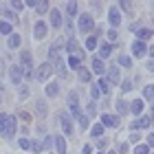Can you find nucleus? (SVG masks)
<instances>
[{
    "label": "nucleus",
    "mask_w": 154,
    "mask_h": 154,
    "mask_svg": "<svg viewBox=\"0 0 154 154\" xmlns=\"http://www.w3.org/2000/svg\"><path fill=\"white\" fill-rule=\"evenodd\" d=\"M53 141H55V148H57L60 154H66V141H64V137H55Z\"/></svg>",
    "instance_id": "aec40b11"
},
{
    "label": "nucleus",
    "mask_w": 154,
    "mask_h": 154,
    "mask_svg": "<svg viewBox=\"0 0 154 154\" xmlns=\"http://www.w3.org/2000/svg\"><path fill=\"white\" fill-rule=\"evenodd\" d=\"M152 148H148V145H137L134 148V154H150Z\"/></svg>",
    "instance_id": "f704fd0d"
},
{
    "label": "nucleus",
    "mask_w": 154,
    "mask_h": 154,
    "mask_svg": "<svg viewBox=\"0 0 154 154\" xmlns=\"http://www.w3.org/2000/svg\"><path fill=\"white\" fill-rule=\"evenodd\" d=\"M150 123H152V117H150V115H145L143 119H137V121H132V123H130V130H141V128H150Z\"/></svg>",
    "instance_id": "39448f33"
},
{
    "label": "nucleus",
    "mask_w": 154,
    "mask_h": 154,
    "mask_svg": "<svg viewBox=\"0 0 154 154\" xmlns=\"http://www.w3.org/2000/svg\"><path fill=\"white\" fill-rule=\"evenodd\" d=\"M108 77H110V82H115V84H119L121 82V75H119V66H112L108 71Z\"/></svg>",
    "instance_id": "4be33fe9"
},
{
    "label": "nucleus",
    "mask_w": 154,
    "mask_h": 154,
    "mask_svg": "<svg viewBox=\"0 0 154 154\" xmlns=\"http://www.w3.org/2000/svg\"><path fill=\"white\" fill-rule=\"evenodd\" d=\"M90 62H93V71H95L97 75H101V77H103V71H106V68H103V62H101L99 57H93Z\"/></svg>",
    "instance_id": "dca6fc26"
},
{
    "label": "nucleus",
    "mask_w": 154,
    "mask_h": 154,
    "mask_svg": "<svg viewBox=\"0 0 154 154\" xmlns=\"http://www.w3.org/2000/svg\"><path fill=\"white\" fill-rule=\"evenodd\" d=\"M9 77H11L13 84H20V82H22V68H20V66H11L9 68Z\"/></svg>",
    "instance_id": "6e6552de"
},
{
    "label": "nucleus",
    "mask_w": 154,
    "mask_h": 154,
    "mask_svg": "<svg viewBox=\"0 0 154 154\" xmlns=\"http://www.w3.org/2000/svg\"><path fill=\"white\" fill-rule=\"evenodd\" d=\"M60 121H62V128H64L66 134H73V123H71V119H68L66 115H62V117H60Z\"/></svg>",
    "instance_id": "f3484780"
},
{
    "label": "nucleus",
    "mask_w": 154,
    "mask_h": 154,
    "mask_svg": "<svg viewBox=\"0 0 154 154\" xmlns=\"http://www.w3.org/2000/svg\"><path fill=\"white\" fill-rule=\"evenodd\" d=\"M97 88H99V93L108 95V93H110V82L106 79V77H101V79H99V86H97Z\"/></svg>",
    "instance_id": "b1692460"
},
{
    "label": "nucleus",
    "mask_w": 154,
    "mask_h": 154,
    "mask_svg": "<svg viewBox=\"0 0 154 154\" xmlns=\"http://www.w3.org/2000/svg\"><path fill=\"white\" fill-rule=\"evenodd\" d=\"M101 125L117 128V125H119V117H115V115H101Z\"/></svg>",
    "instance_id": "0eeeda50"
},
{
    "label": "nucleus",
    "mask_w": 154,
    "mask_h": 154,
    "mask_svg": "<svg viewBox=\"0 0 154 154\" xmlns=\"http://www.w3.org/2000/svg\"><path fill=\"white\" fill-rule=\"evenodd\" d=\"M11 7H13L16 11H22V7H24V5H22V2H11Z\"/></svg>",
    "instance_id": "c03bdc74"
},
{
    "label": "nucleus",
    "mask_w": 154,
    "mask_h": 154,
    "mask_svg": "<svg viewBox=\"0 0 154 154\" xmlns=\"http://www.w3.org/2000/svg\"><path fill=\"white\" fill-rule=\"evenodd\" d=\"M79 123H82V128H88V123H90L88 115H82V117H79Z\"/></svg>",
    "instance_id": "ea45409f"
},
{
    "label": "nucleus",
    "mask_w": 154,
    "mask_h": 154,
    "mask_svg": "<svg viewBox=\"0 0 154 154\" xmlns=\"http://www.w3.org/2000/svg\"><path fill=\"white\" fill-rule=\"evenodd\" d=\"M77 75H79V82H84V84H88L90 79H93L90 71H88V68H84V66H79V68H77Z\"/></svg>",
    "instance_id": "4468645a"
},
{
    "label": "nucleus",
    "mask_w": 154,
    "mask_h": 154,
    "mask_svg": "<svg viewBox=\"0 0 154 154\" xmlns=\"http://www.w3.org/2000/svg\"><path fill=\"white\" fill-rule=\"evenodd\" d=\"M44 35H46V22L38 20V22L33 24V38H35V40H42Z\"/></svg>",
    "instance_id": "423d86ee"
},
{
    "label": "nucleus",
    "mask_w": 154,
    "mask_h": 154,
    "mask_svg": "<svg viewBox=\"0 0 154 154\" xmlns=\"http://www.w3.org/2000/svg\"><path fill=\"white\" fill-rule=\"evenodd\" d=\"M0 132L5 137H11L16 132V117L11 115H0Z\"/></svg>",
    "instance_id": "f257e3e1"
},
{
    "label": "nucleus",
    "mask_w": 154,
    "mask_h": 154,
    "mask_svg": "<svg viewBox=\"0 0 154 154\" xmlns=\"http://www.w3.org/2000/svg\"><path fill=\"white\" fill-rule=\"evenodd\" d=\"M18 145H20V148H22V150H29L31 141H29V139H20V141H18Z\"/></svg>",
    "instance_id": "58836bf2"
},
{
    "label": "nucleus",
    "mask_w": 154,
    "mask_h": 154,
    "mask_svg": "<svg viewBox=\"0 0 154 154\" xmlns=\"http://www.w3.org/2000/svg\"><path fill=\"white\" fill-rule=\"evenodd\" d=\"M110 154H115V152H110Z\"/></svg>",
    "instance_id": "864d4df0"
},
{
    "label": "nucleus",
    "mask_w": 154,
    "mask_h": 154,
    "mask_svg": "<svg viewBox=\"0 0 154 154\" xmlns=\"http://www.w3.org/2000/svg\"><path fill=\"white\" fill-rule=\"evenodd\" d=\"M0 33H2V35H11V24L7 22V20L0 22Z\"/></svg>",
    "instance_id": "7c9ffc66"
},
{
    "label": "nucleus",
    "mask_w": 154,
    "mask_h": 154,
    "mask_svg": "<svg viewBox=\"0 0 154 154\" xmlns=\"http://www.w3.org/2000/svg\"><path fill=\"white\" fill-rule=\"evenodd\" d=\"M139 141V134H137V132H132V134H130V143H137Z\"/></svg>",
    "instance_id": "09e8293b"
},
{
    "label": "nucleus",
    "mask_w": 154,
    "mask_h": 154,
    "mask_svg": "<svg viewBox=\"0 0 154 154\" xmlns=\"http://www.w3.org/2000/svg\"><path fill=\"white\" fill-rule=\"evenodd\" d=\"M108 38H110V40H117V31L110 29V31H108Z\"/></svg>",
    "instance_id": "8fccbe9b"
},
{
    "label": "nucleus",
    "mask_w": 154,
    "mask_h": 154,
    "mask_svg": "<svg viewBox=\"0 0 154 154\" xmlns=\"http://www.w3.org/2000/svg\"><path fill=\"white\" fill-rule=\"evenodd\" d=\"M66 13H68V18H71V16H77V2H68V5H66Z\"/></svg>",
    "instance_id": "473e14b6"
},
{
    "label": "nucleus",
    "mask_w": 154,
    "mask_h": 154,
    "mask_svg": "<svg viewBox=\"0 0 154 154\" xmlns=\"http://www.w3.org/2000/svg\"><path fill=\"white\" fill-rule=\"evenodd\" d=\"M48 148H51V137H46L44 143H42V150H48Z\"/></svg>",
    "instance_id": "37998d69"
},
{
    "label": "nucleus",
    "mask_w": 154,
    "mask_h": 154,
    "mask_svg": "<svg viewBox=\"0 0 154 154\" xmlns=\"http://www.w3.org/2000/svg\"><path fill=\"white\" fill-rule=\"evenodd\" d=\"M108 20H110V24H112V26L121 24V13H119V9H110L108 11Z\"/></svg>",
    "instance_id": "1a4fd4ad"
},
{
    "label": "nucleus",
    "mask_w": 154,
    "mask_h": 154,
    "mask_svg": "<svg viewBox=\"0 0 154 154\" xmlns=\"http://www.w3.org/2000/svg\"><path fill=\"white\" fill-rule=\"evenodd\" d=\"M77 24H79V31L84 33V35H86V33H90V31L95 29V22H93V18H90V16H86V13H84V16H79Z\"/></svg>",
    "instance_id": "7ed1b4c3"
},
{
    "label": "nucleus",
    "mask_w": 154,
    "mask_h": 154,
    "mask_svg": "<svg viewBox=\"0 0 154 154\" xmlns=\"http://www.w3.org/2000/svg\"><path fill=\"white\" fill-rule=\"evenodd\" d=\"M90 97H93V99H99V88H97V86L90 88Z\"/></svg>",
    "instance_id": "a19ab883"
},
{
    "label": "nucleus",
    "mask_w": 154,
    "mask_h": 154,
    "mask_svg": "<svg viewBox=\"0 0 154 154\" xmlns=\"http://www.w3.org/2000/svg\"><path fill=\"white\" fill-rule=\"evenodd\" d=\"M119 154H125L128 152V143H119V150H117Z\"/></svg>",
    "instance_id": "79ce46f5"
},
{
    "label": "nucleus",
    "mask_w": 154,
    "mask_h": 154,
    "mask_svg": "<svg viewBox=\"0 0 154 154\" xmlns=\"http://www.w3.org/2000/svg\"><path fill=\"white\" fill-rule=\"evenodd\" d=\"M29 150H33V152H42V143H40V141H31Z\"/></svg>",
    "instance_id": "4c0bfd02"
},
{
    "label": "nucleus",
    "mask_w": 154,
    "mask_h": 154,
    "mask_svg": "<svg viewBox=\"0 0 154 154\" xmlns=\"http://www.w3.org/2000/svg\"><path fill=\"white\" fill-rule=\"evenodd\" d=\"M66 51L68 53H79V57H82V51H79V44H77V40H68V44H66Z\"/></svg>",
    "instance_id": "412c9836"
},
{
    "label": "nucleus",
    "mask_w": 154,
    "mask_h": 154,
    "mask_svg": "<svg viewBox=\"0 0 154 154\" xmlns=\"http://www.w3.org/2000/svg\"><path fill=\"white\" fill-rule=\"evenodd\" d=\"M0 13H2L7 20H9V24H11V22H16V24H18V16H16V11H9L5 5H0Z\"/></svg>",
    "instance_id": "f8f14e48"
},
{
    "label": "nucleus",
    "mask_w": 154,
    "mask_h": 154,
    "mask_svg": "<svg viewBox=\"0 0 154 154\" xmlns=\"http://www.w3.org/2000/svg\"><path fill=\"white\" fill-rule=\"evenodd\" d=\"M26 7L35 9L38 13H44V11H48V2H35V0H29V2H26Z\"/></svg>",
    "instance_id": "9d476101"
},
{
    "label": "nucleus",
    "mask_w": 154,
    "mask_h": 154,
    "mask_svg": "<svg viewBox=\"0 0 154 154\" xmlns=\"http://www.w3.org/2000/svg\"><path fill=\"white\" fill-rule=\"evenodd\" d=\"M119 7H123L125 11H130V2H119Z\"/></svg>",
    "instance_id": "603ef678"
},
{
    "label": "nucleus",
    "mask_w": 154,
    "mask_h": 154,
    "mask_svg": "<svg viewBox=\"0 0 154 154\" xmlns=\"http://www.w3.org/2000/svg\"><path fill=\"white\" fill-rule=\"evenodd\" d=\"M22 64L24 71H31V51H22Z\"/></svg>",
    "instance_id": "393cba45"
},
{
    "label": "nucleus",
    "mask_w": 154,
    "mask_h": 154,
    "mask_svg": "<svg viewBox=\"0 0 154 154\" xmlns=\"http://www.w3.org/2000/svg\"><path fill=\"white\" fill-rule=\"evenodd\" d=\"M90 134L97 137V139H101V134H103V125H101V123H95L93 128H90Z\"/></svg>",
    "instance_id": "bb28decb"
},
{
    "label": "nucleus",
    "mask_w": 154,
    "mask_h": 154,
    "mask_svg": "<svg viewBox=\"0 0 154 154\" xmlns=\"http://www.w3.org/2000/svg\"><path fill=\"white\" fill-rule=\"evenodd\" d=\"M35 108H38V115H40V117L46 115V101H44V99H38V101H35Z\"/></svg>",
    "instance_id": "cd10ccee"
},
{
    "label": "nucleus",
    "mask_w": 154,
    "mask_h": 154,
    "mask_svg": "<svg viewBox=\"0 0 154 154\" xmlns=\"http://www.w3.org/2000/svg\"><path fill=\"white\" fill-rule=\"evenodd\" d=\"M68 108H71V115L77 117V119L84 115V112H82V108H79V95H77L75 90H73L71 95H68Z\"/></svg>",
    "instance_id": "f03ea898"
},
{
    "label": "nucleus",
    "mask_w": 154,
    "mask_h": 154,
    "mask_svg": "<svg viewBox=\"0 0 154 154\" xmlns=\"http://www.w3.org/2000/svg\"><path fill=\"white\" fill-rule=\"evenodd\" d=\"M20 46V35L18 33H11L9 35V48H18Z\"/></svg>",
    "instance_id": "c85d7f7f"
},
{
    "label": "nucleus",
    "mask_w": 154,
    "mask_h": 154,
    "mask_svg": "<svg viewBox=\"0 0 154 154\" xmlns=\"http://www.w3.org/2000/svg\"><path fill=\"white\" fill-rule=\"evenodd\" d=\"M117 112H119V115H125V112H128V103H125L123 99L117 101Z\"/></svg>",
    "instance_id": "c756f323"
},
{
    "label": "nucleus",
    "mask_w": 154,
    "mask_h": 154,
    "mask_svg": "<svg viewBox=\"0 0 154 154\" xmlns=\"http://www.w3.org/2000/svg\"><path fill=\"white\" fill-rule=\"evenodd\" d=\"M51 73H53V66L48 64V62H44V64H40V66H38V71H35V79L44 82V79H48V77H51Z\"/></svg>",
    "instance_id": "20e7f679"
},
{
    "label": "nucleus",
    "mask_w": 154,
    "mask_h": 154,
    "mask_svg": "<svg viewBox=\"0 0 154 154\" xmlns=\"http://www.w3.org/2000/svg\"><path fill=\"white\" fill-rule=\"evenodd\" d=\"M110 53H112V44H108V42H103V44L99 46V60H101V57L106 60V57H108Z\"/></svg>",
    "instance_id": "a211bd4d"
},
{
    "label": "nucleus",
    "mask_w": 154,
    "mask_h": 154,
    "mask_svg": "<svg viewBox=\"0 0 154 154\" xmlns=\"http://www.w3.org/2000/svg\"><path fill=\"white\" fill-rule=\"evenodd\" d=\"M95 46H97V38H95V35H90V38L86 40V51H93Z\"/></svg>",
    "instance_id": "72a5a7b5"
},
{
    "label": "nucleus",
    "mask_w": 154,
    "mask_h": 154,
    "mask_svg": "<svg viewBox=\"0 0 154 154\" xmlns=\"http://www.w3.org/2000/svg\"><path fill=\"white\" fill-rule=\"evenodd\" d=\"M86 112H88V115H93V112H95V101H93V103H88V108H86Z\"/></svg>",
    "instance_id": "de8ad7c7"
},
{
    "label": "nucleus",
    "mask_w": 154,
    "mask_h": 154,
    "mask_svg": "<svg viewBox=\"0 0 154 154\" xmlns=\"http://www.w3.org/2000/svg\"><path fill=\"white\" fill-rule=\"evenodd\" d=\"M119 64H121L123 68H130L132 66V60L128 57V55H119Z\"/></svg>",
    "instance_id": "2f4dec72"
},
{
    "label": "nucleus",
    "mask_w": 154,
    "mask_h": 154,
    "mask_svg": "<svg viewBox=\"0 0 154 154\" xmlns=\"http://www.w3.org/2000/svg\"><path fill=\"white\" fill-rule=\"evenodd\" d=\"M106 143H108L106 139H99V141H97V145H99V148H106Z\"/></svg>",
    "instance_id": "3c124183"
},
{
    "label": "nucleus",
    "mask_w": 154,
    "mask_h": 154,
    "mask_svg": "<svg viewBox=\"0 0 154 154\" xmlns=\"http://www.w3.org/2000/svg\"><path fill=\"white\" fill-rule=\"evenodd\" d=\"M145 51H148V46H145V42H134V44H132V53H134L137 55V57H141V55L145 53Z\"/></svg>",
    "instance_id": "ddd939ff"
},
{
    "label": "nucleus",
    "mask_w": 154,
    "mask_h": 154,
    "mask_svg": "<svg viewBox=\"0 0 154 154\" xmlns=\"http://www.w3.org/2000/svg\"><path fill=\"white\" fill-rule=\"evenodd\" d=\"M130 110H132V115H141L143 112V101L141 99H134L130 103Z\"/></svg>",
    "instance_id": "6ab92c4d"
},
{
    "label": "nucleus",
    "mask_w": 154,
    "mask_h": 154,
    "mask_svg": "<svg viewBox=\"0 0 154 154\" xmlns=\"http://www.w3.org/2000/svg\"><path fill=\"white\" fill-rule=\"evenodd\" d=\"M121 90H123V93H130V90H132V82L130 79H123L121 82Z\"/></svg>",
    "instance_id": "e433bc0d"
},
{
    "label": "nucleus",
    "mask_w": 154,
    "mask_h": 154,
    "mask_svg": "<svg viewBox=\"0 0 154 154\" xmlns=\"http://www.w3.org/2000/svg\"><path fill=\"white\" fill-rule=\"evenodd\" d=\"M152 93H154V88H152V86H145V90H143L145 101H152Z\"/></svg>",
    "instance_id": "c9c22d12"
},
{
    "label": "nucleus",
    "mask_w": 154,
    "mask_h": 154,
    "mask_svg": "<svg viewBox=\"0 0 154 154\" xmlns=\"http://www.w3.org/2000/svg\"><path fill=\"white\" fill-rule=\"evenodd\" d=\"M68 66L77 71V68L82 66V57H79V55H68Z\"/></svg>",
    "instance_id": "5701e85b"
},
{
    "label": "nucleus",
    "mask_w": 154,
    "mask_h": 154,
    "mask_svg": "<svg viewBox=\"0 0 154 154\" xmlns=\"http://www.w3.org/2000/svg\"><path fill=\"white\" fill-rule=\"evenodd\" d=\"M90 152H93V145H84L82 148V154H90Z\"/></svg>",
    "instance_id": "a18cd8bd"
},
{
    "label": "nucleus",
    "mask_w": 154,
    "mask_h": 154,
    "mask_svg": "<svg viewBox=\"0 0 154 154\" xmlns=\"http://www.w3.org/2000/svg\"><path fill=\"white\" fill-rule=\"evenodd\" d=\"M60 93V86H57V84H48V86H46V97H55V95H57Z\"/></svg>",
    "instance_id": "a878e982"
},
{
    "label": "nucleus",
    "mask_w": 154,
    "mask_h": 154,
    "mask_svg": "<svg viewBox=\"0 0 154 154\" xmlns=\"http://www.w3.org/2000/svg\"><path fill=\"white\" fill-rule=\"evenodd\" d=\"M26 97H29V90L22 88V90H20V99H26Z\"/></svg>",
    "instance_id": "49530a36"
},
{
    "label": "nucleus",
    "mask_w": 154,
    "mask_h": 154,
    "mask_svg": "<svg viewBox=\"0 0 154 154\" xmlns=\"http://www.w3.org/2000/svg\"><path fill=\"white\" fill-rule=\"evenodd\" d=\"M51 26H53V29L62 26V16H60L57 9H51Z\"/></svg>",
    "instance_id": "2eb2a0df"
},
{
    "label": "nucleus",
    "mask_w": 154,
    "mask_h": 154,
    "mask_svg": "<svg viewBox=\"0 0 154 154\" xmlns=\"http://www.w3.org/2000/svg\"><path fill=\"white\" fill-rule=\"evenodd\" d=\"M132 31L137 33V40H139V42H143V40H150V38H152V31H150V29H137V26H132Z\"/></svg>",
    "instance_id": "9b49d317"
}]
</instances>
